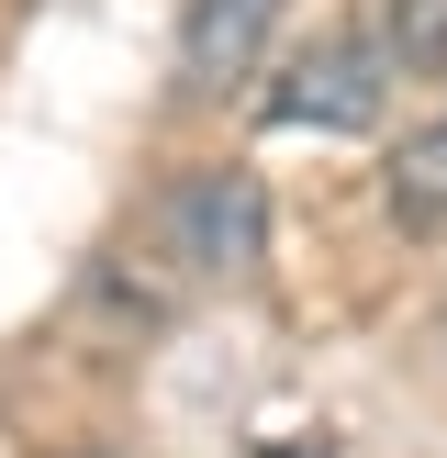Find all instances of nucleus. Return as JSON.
I'll return each mask as SVG.
<instances>
[{"instance_id": "nucleus-1", "label": "nucleus", "mask_w": 447, "mask_h": 458, "mask_svg": "<svg viewBox=\"0 0 447 458\" xmlns=\"http://www.w3.org/2000/svg\"><path fill=\"white\" fill-rule=\"evenodd\" d=\"M380 89H392V45H380V34H325V45L291 56L280 89H268V123L358 134V123H380Z\"/></svg>"}, {"instance_id": "nucleus-2", "label": "nucleus", "mask_w": 447, "mask_h": 458, "mask_svg": "<svg viewBox=\"0 0 447 458\" xmlns=\"http://www.w3.org/2000/svg\"><path fill=\"white\" fill-rule=\"evenodd\" d=\"M168 246L190 268H246L257 258V179L246 168H190L168 191Z\"/></svg>"}, {"instance_id": "nucleus-3", "label": "nucleus", "mask_w": 447, "mask_h": 458, "mask_svg": "<svg viewBox=\"0 0 447 458\" xmlns=\"http://www.w3.org/2000/svg\"><path fill=\"white\" fill-rule=\"evenodd\" d=\"M268 22H280V0H190V22H179V79L190 89H224L257 67Z\"/></svg>"}, {"instance_id": "nucleus-4", "label": "nucleus", "mask_w": 447, "mask_h": 458, "mask_svg": "<svg viewBox=\"0 0 447 458\" xmlns=\"http://www.w3.org/2000/svg\"><path fill=\"white\" fill-rule=\"evenodd\" d=\"M380 213H392L402 235H447V112L392 146V168H380Z\"/></svg>"}, {"instance_id": "nucleus-5", "label": "nucleus", "mask_w": 447, "mask_h": 458, "mask_svg": "<svg viewBox=\"0 0 447 458\" xmlns=\"http://www.w3.org/2000/svg\"><path fill=\"white\" fill-rule=\"evenodd\" d=\"M380 45L402 79H447V0H380Z\"/></svg>"}]
</instances>
